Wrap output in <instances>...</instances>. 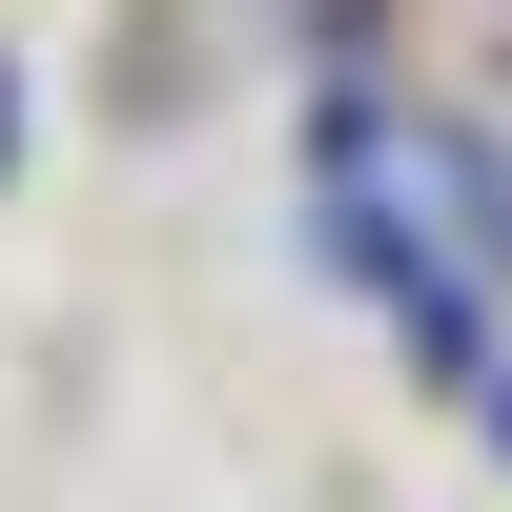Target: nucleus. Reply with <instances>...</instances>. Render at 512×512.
Wrapping results in <instances>:
<instances>
[{
  "label": "nucleus",
  "instance_id": "1",
  "mask_svg": "<svg viewBox=\"0 0 512 512\" xmlns=\"http://www.w3.org/2000/svg\"><path fill=\"white\" fill-rule=\"evenodd\" d=\"M328 246H349V287L410 328V369L431 390H472V144H410L390 103H328Z\"/></svg>",
  "mask_w": 512,
  "mask_h": 512
},
{
  "label": "nucleus",
  "instance_id": "2",
  "mask_svg": "<svg viewBox=\"0 0 512 512\" xmlns=\"http://www.w3.org/2000/svg\"><path fill=\"white\" fill-rule=\"evenodd\" d=\"M0 144H21V82H0Z\"/></svg>",
  "mask_w": 512,
  "mask_h": 512
},
{
  "label": "nucleus",
  "instance_id": "3",
  "mask_svg": "<svg viewBox=\"0 0 512 512\" xmlns=\"http://www.w3.org/2000/svg\"><path fill=\"white\" fill-rule=\"evenodd\" d=\"M492 431H512V390H492Z\"/></svg>",
  "mask_w": 512,
  "mask_h": 512
}]
</instances>
